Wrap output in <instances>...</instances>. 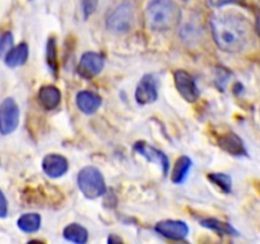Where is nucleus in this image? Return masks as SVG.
I'll return each instance as SVG.
<instances>
[{
    "mask_svg": "<svg viewBox=\"0 0 260 244\" xmlns=\"http://www.w3.org/2000/svg\"><path fill=\"white\" fill-rule=\"evenodd\" d=\"M42 169L50 178H60L69 170V162L60 154H47L42 159Z\"/></svg>",
    "mask_w": 260,
    "mask_h": 244,
    "instance_id": "obj_11",
    "label": "nucleus"
},
{
    "mask_svg": "<svg viewBox=\"0 0 260 244\" xmlns=\"http://www.w3.org/2000/svg\"><path fill=\"white\" fill-rule=\"evenodd\" d=\"M63 238L71 243L84 244L88 241V230L78 223H71L63 228Z\"/></svg>",
    "mask_w": 260,
    "mask_h": 244,
    "instance_id": "obj_18",
    "label": "nucleus"
},
{
    "mask_svg": "<svg viewBox=\"0 0 260 244\" xmlns=\"http://www.w3.org/2000/svg\"><path fill=\"white\" fill-rule=\"evenodd\" d=\"M135 98L139 104L154 103L157 99V81L154 75L146 74L141 78L136 86Z\"/></svg>",
    "mask_w": 260,
    "mask_h": 244,
    "instance_id": "obj_10",
    "label": "nucleus"
},
{
    "mask_svg": "<svg viewBox=\"0 0 260 244\" xmlns=\"http://www.w3.org/2000/svg\"><path fill=\"white\" fill-rule=\"evenodd\" d=\"M256 30H258V35L260 37V15L258 17V19H256Z\"/></svg>",
    "mask_w": 260,
    "mask_h": 244,
    "instance_id": "obj_27",
    "label": "nucleus"
},
{
    "mask_svg": "<svg viewBox=\"0 0 260 244\" xmlns=\"http://www.w3.org/2000/svg\"><path fill=\"white\" fill-rule=\"evenodd\" d=\"M108 241L109 243H112V241H122L121 238H114V235H111L108 238Z\"/></svg>",
    "mask_w": 260,
    "mask_h": 244,
    "instance_id": "obj_26",
    "label": "nucleus"
},
{
    "mask_svg": "<svg viewBox=\"0 0 260 244\" xmlns=\"http://www.w3.org/2000/svg\"><path fill=\"white\" fill-rule=\"evenodd\" d=\"M174 84L180 96L189 103H194L200 98V89L194 78L185 70L174 71Z\"/></svg>",
    "mask_w": 260,
    "mask_h": 244,
    "instance_id": "obj_7",
    "label": "nucleus"
},
{
    "mask_svg": "<svg viewBox=\"0 0 260 244\" xmlns=\"http://www.w3.org/2000/svg\"><path fill=\"white\" fill-rule=\"evenodd\" d=\"M28 53H29V48L27 43H19L15 47H12V50L4 56L5 65L9 68H18V66L24 65L28 58Z\"/></svg>",
    "mask_w": 260,
    "mask_h": 244,
    "instance_id": "obj_15",
    "label": "nucleus"
},
{
    "mask_svg": "<svg viewBox=\"0 0 260 244\" xmlns=\"http://www.w3.org/2000/svg\"><path fill=\"white\" fill-rule=\"evenodd\" d=\"M46 64L53 76L58 74V58H57V43L55 37H50L46 43Z\"/></svg>",
    "mask_w": 260,
    "mask_h": 244,
    "instance_id": "obj_20",
    "label": "nucleus"
},
{
    "mask_svg": "<svg viewBox=\"0 0 260 244\" xmlns=\"http://www.w3.org/2000/svg\"><path fill=\"white\" fill-rule=\"evenodd\" d=\"M78 187L89 200H94L107 192V185L101 170L95 167H84L78 173Z\"/></svg>",
    "mask_w": 260,
    "mask_h": 244,
    "instance_id": "obj_3",
    "label": "nucleus"
},
{
    "mask_svg": "<svg viewBox=\"0 0 260 244\" xmlns=\"http://www.w3.org/2000/svg\"><path fill=\"white\" fill-rule=\"evenodd\" d=\"M13 42H14V38H13V35L9 30H7V32L0 36V57H4L12 50Z\"/></svg>",
    "mask_w": 260,
    "mask_h": 244,
    "instance_id": "obj_22",
    "label": "nucleus"
},
{
    "mask_svg": "<svg viewBox=\"0 0 260 244\" xmlns=\"http://www.w3.org/2000/svg\"><path fill=\"white\" fill-rule=\"evenodd\" d=\"M135 22V8L132 3L124 2L119 4L116 9L112 10L106 20L107 28L111 32L126 33L132 28Z\"/></svg>",
    "mask_w": 260,
    "mask_h": 244,
    "instance_id": "obj_4",
    "label": "nucleus"
},
{
    "mask_svg": "<svg viewBox=\"0 0 260 244\" xmlns=\"http://www.w3.org/2000/svg\"><path fill=\"white\" fill-rule=\"evenodd\" d=\"M98 7V0H81V10H83L84 18H88L95 12Z\"/></svg>",
    "mask_w": 260,
    "mask_h": 244,
    "instance_id": "obj_23",
    "label": "nucleus"
},
{
    "mask_svg": "<svg viewBox=\"0 0 260 244\" xmlns=\"http://www.w3.org/2000/svg\"><path fill=\"white\" fill-rule=\"evenodd\" d=\"M76 107L84 114H93L101 108L102 97L90 90H81L75 97Z\"/></svg>",
    "mask_w": 260,
    "mask_h": 244,
    "instance_id": "obj_13",
    "label": "nucleus"
},
{
    "mask_svg": "<svg viewBox=\"0 0 260 244\" xmlns=\"http://www.w3.org/2000/svg\"><path fill=\"white\" fill-rule=\"evenodd\" d=\"M19 125V107L13 98L8 97L0 103V134L9 135Z\"/></svg>",
    "mask_w": 260,
    "mask_h": 244,
    "instance_id": "obj_5",
    "label": "nucleus"
},
{
    "mask_svg": "<svg viewBox=\"0 0 260 244\" xmlns=\"http://www.w3.org/2000/svg\"><path fill=\"white\" fill-rule=\"evenodd\" d=\"M134 150L137 152V154L142 155L146 160L159 165V167L162 169V174L164 175H167L168 173H169V167H170L169 158H168L161 150L156 149V147L154 146H150V145H147L145 141L135 142Z\"/></svg>",
    "mask_w": 260,
    "mask_h": 244,
    "instance_id": "obj_9",
    "label": "nucleus"
},
{
    "mask_svg": "<svg viewBox=\"0 0 260 244\" xmlns=\"http://www.w3.org/2000/svg\"><path fill=\"white\" fill-rule=\"evenodd\" d=\"M8 215V201L4 193L0 190V218H7Z\"/></svg>",
    "mask_w": 260,
    "mask_h": 244,
    "instance_id": "obj_24",
    "label": "nucleus"
},
{
    "mask_svg": "<svg viewBox=\"0 0 260 244\" xmlns=\"http://www.w3.org/2000/svg\"><path fill=\"white\" fill-rule=\"evenodd\" d=\"M235 2L236 0H208V3H210V4L215 8H222V7H225V5L233 4V3H235Z\"/></svg>",
    "mask_w": 260,
    "mask_h": 244,
    "instance_id": "obj_25",
    "label": "nucleus"
},
{
    "mask_svg": "<svg viewBox=\"0 0 260 244\" xmlns=\"http://www.w3.org/2000/svg\"><path fill=\"white\" fill-rule=\"evenodd\" d=\"M192 165L193 162L189 157L183 155V157L178 158L172 173V182L175 185H180V183L184 182L189 174V170L192 169Z\"/></svg>",
    "mask_w": 260,
    "mask_h": 244,
    "instance_id": "obj_17",
    "label": "nucleus"
},
{
    "mask_svg": "<svg viewBox=\"0 0 260 244\" xmlns=\"http://www.w3.org/2000/svg\"><path fill=\"white\" fill-rule=\"evenodd\" d=\"M217 142L218 146L228 154L234 157H248V150L244 145V141L235 132H226L221 135Z\"/></svg>",
    "mask_w": 260,
    "mask_h": 244,
    "instance_id": "obj_12",
    "label": "nucleus"
},
{
    "mask_svg": "<svg viewBox=\"0 0 260 244\" xmlns=\"http://www.w3.org/2000/svg\"><path fill=\"white\" fill-rule=\"evenodd\" d=\"M213 40L218 48L225 52H240L250 40L248 20L235 13H218L210 20Z\"/></svg>",
    "mask_w": 260,
    "mask_h": 244,
    "instance_id": "obj_1",
    "label": "nucleus"
},
{
    "mask_svg": "<svg viewBox=\"0 0 260 244\" xmlns=\"http://www.w3.org/2000/svg\"><path fill=\"white\" fill-rule=\"evenodd\" d=\"M41 215L37 212H27L19 216L17 220V226L23 231V233L32 234L40 230L41 228Z\"/></svg>",
    "mask_w": 260,
    "mask_h": 244,
    "instance_id": "obj_19",
    "label": "nucleus"
},
{
    "mask_svg": "<svg viewBox=\"0 0 260 244\" xmlns=\"http://www.w3.org/2000/svg\"><path fill=\"white\" fill-rule=\"evenodd\" d=\"M37 99L46 111H52L60 106L61 92L55 85H43L38 90Z\"/></svg>",
    "mask_w": 260,
    "mask_h": 244,
    "instance_id": "obj_14",
    "label": "nucleus"
},
{
    "mask_svg": "<svg viewBox=\"0 0 260 244\" xmlns=\"http://www.w3.org/2000/svg\"><path fill=\"white\" fill-rule=\"evenodd\" d=\"M207 178L210 179V182H212L213 185L217 186L222 192L231 193V191H233V178H231V175L226 174V173L213 172L210 173V174L207 175Z\"/></svg>",
    "mask_w": 260,
    "mask_h": 244,
    "instance_id": "obj_21",
    "label": "nucleus"
},
{
    "mask_svg": "<svg viewBox=\"0 0 260 244\" xmlns=\"http://www.w3.org/2000/svg\"><path fill=\"white\" fill-rule=\"evenodd\" d=\"M145 15L150 29L164 32L179 24L182 19V9L172 0H152L147 4Z\"/></svg>",
    "mask_w": 260,
    "mask_h": 244,
    "instance_id": "obj_2",
    "label": "nucleus"
},
{
    "mask_svg": "<svg viewBox=\"0 0 260 244\" xmlns=\"http://www.w3.org/2000/svg\"><path fill=\"white\" fill-rule=\"evenodd\" d=\"M200 224L210 230L215 231L218 235H239V231L231 224L221 221L215 218H202L200 219Z\"/></svg>",
    "mask_w": 260,
    "mask_h": 244,
    "instance_id": "obj_16",
    "label": "nucleus"
},
{
    "mask_svg": "<svg viewBox=\"0 0 260 244\" xmlns=\"http://www.w3.org/2000/svg\"><path fill=\"white\" fill-rule=\"evenodd\" d=\"M104 63H106V60H104V56L102 53L88 51V52L81 55L76 71L81 78L91 79L103 70Z\"/></svg>",
    "mask_w": 260,
    "mask_h": 244,
    "instance_id": "obj_6",
    "label": "nucleus"
},
{
    "mask_svg": "<svg viewBox=\"0 0 260 244\" xmlns=\"http://www.w3.org/2000/svg\"><path fill=\"white\" fill-rule=\"evenodd\" d=\"M155 231L170 240H184L189 234V226L182 220H162L155 224Z\"/></svg>",
    "mask_w": 260,
    "mask_h": 244,
    "instance_id": "obj_8",
    "label": "nucleus"
}]
</instances>
